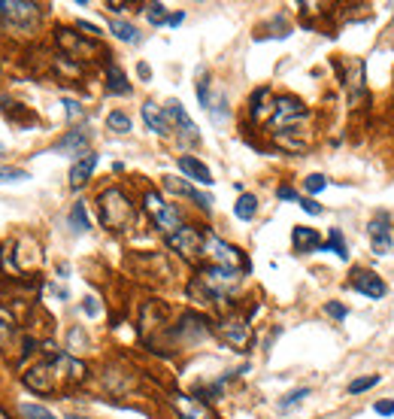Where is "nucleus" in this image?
I'll return each mask as SVG.
<instances>
[{
    "label": "nucleus",
    "instance_id": "f257e3e1",
    "mask_svg": "<svg viewBox=\"0 0 394 419\" xmlns=\"http://www.w3.org/2000/svg\"><path fill=\"white\" fill-rule=\"evenodd\" d=\"M97 204H100V222H104L109 231H125L136 216L131 198H127L122 188H106L104 195L97 198Z\"/></svg>",
    "mask_w": 394,
    "mask_h": 419
},
{
    "label": "nucleus",
    "instance_id": "f03ea898",
    "mask_svg": "<svg viewBox=\"0 0 394 419\" xmlns=\"http://www.w3.org/2000/svg\"><path fill=\"white\" fill-rule=\"evenodd\" d=\"M204 255L213 261V268H227V270H243L249 268L243 259V252L237 246L218 240L216 234H204Z\"/></svg>",
    "mask_w": 394,
    "mask_h": 419
},
{
    "label": "nucleus",
    "instance_id": "7ed1b4c3",
    "mask_svg": "<svg viewBox=\"0 0 394 419\" xmlns=\"http://www.w3.org/2000/svg\"><path fill=\"white\" fill-rule=\"evenodd\" d=\"M146 210H149V216H152V222L155 228H161L164 234H173L176 228H182V216H179V210L167 204L158 191H146Z\"/></svg>",
    "mask_w": 394,
    "mask_h": 419
},
{
    "label": "nucleus",
    "instance_id": "20e7f679",
    "mask_svg": "<svg viewBox=\"0 0 394 419\" xmlns=\"http://www.w3.org/2000/svg\"><path fill=\"white\" fill-rule=\"evenodd\" d=\"M197 286H204L206 298H225L227 291H234L240 286V270H227V268H206L200 273Z\"/></svg>",
    "mask_w": 394,
    "mask_h": 419
},
{
    "label": "nucleus",
    "instance_id": "39448f33",
    "mask_svg": "<svg viewBox=\"0 0 394 419\" xmlns=\"http://www.w3.org/2000/svg\"><path fill=\"white\" fill-rule=\"evenodd\" d=\"M167 243H170V249H176L179 255H185V259H197V255L204 252V234L191 225H182L173 234H167Z\"/></svg>",
    "mask_w": 394,
    "mask_h": 419
},
{
    "label": "nucleus",
    "instance_id": "423d86ee",
    "mask_svg": "<svg viewBox=\"0 0 394 419\" xmlns=\"http://www.w3.org/2000/svg\"><path fill=\"white\" fill-rule=\"evenodd\" d=\"M307 116V107H304V100L300 97H279L276 104H273V116H270V125L273 128H291L297 122V118H304Z\"/></svg>",
    "mask_w": 394,
    "mask_h": 419
},
{
    "label": "nucleus",
    "instance_id": "0eeeda50",
    "mask_svg": "<svg viewBox=\"0 0 394 419\" xmlns=\"http://www.w3.org/2000/svg\"><path fill=\"white\" fill-rule=\"evenodd\" d=\"M218 331H222V337L231 346H237V350H246L249 346V341H252V328H249V322L246 319H240V316H227L222 325H218Z\"/></svg>",
    "mask_w": 394,
    "mask_h": 419
},
{
    "label": "nucleus",
    "instance_id": "6e6552de",
    "mask_svg": "<svg viewBox=\"0 0 394 419\" xmlns=\"http://www.w3.org/2000/svg\"><path fill=\"white\" fill-rule=\"evenodd\" d=\"M352 289H358L361 295H367V298H382L388 291V286L382 282L379 273H373V270H352Z\"/></svg>",
    "mask_w": 394,
    "mask_h": 419
},
{
    "label": "nucleus",
    "instance_id": "1a4fd4ad",
    "mask_svg": "<svg viewBox=\"0 0 394 419\" xmlns=\"http://www.w3.org/2000/svg\"><path fill=\"white\" fill-rule=\"evenodd\" d=\"M164 113H167V118H170V122L176 125L179 131H182V137H185V140L197 143V125L188 118V113H185V109H182V104H179V100H167V107H164Z\"/></svg>",
    "mask_w": 394,
    "mask_h": 419
},
{
    "label": "nucleus",
    "instance_id": "9d476101",
    "mask_svg": "<svg viewBox=\"0 0 394 419\" xmlns=\"http://www.w3.org/2000/svg\"><path fill=\"white\" fill-rule=\"evenodd\" d=\"M3 13H6V18L15 27H31L36 22V6L34 4H24V0H6Z\"/></svg>",
    "mask_w": 394,
    "mask_h": 419
},
{
    "label": "nucleus",
    "instance_id": "9b49d317",
    "mask_svg": "<svg viewBox=\"0 0 394 419\" xmlns=\"http://www.w3.org/2000/svg\"><path fill=\"white\" fill-rule=\"evenodd\" d=\"M143 122L152 134H170V118L164 113V107H158L155 100H146L143 104Z\"/></svg>",
    "mask_w": 394,
    "mask_h": 419
},
{
    "label": "nucleus",
    "instance_id": "f8f14e48",
    "mask_svg": "<svg viewBox=\"0 0 394 419\" xmlns=\"http://www.w3.org/2000/svg\"><path fill=\"white\" fill-rule=\"evenodd\" d=\"M179 170L185 173L188 179H195V182H200V186H213V173H209V167L204 161H197L195 155H179Z\"/></svg>",
    "mask_w": 394,
    "mask_h": 419
},
{
    "label": "nucleus",
    "instance_id": "ddd939ff",
    "mask_svg": "<svg viewBox=\"0 0 394 419\" xmlns=\"http://www.w3.org/2000/svg\"><path fill=\"white\" fill-rule=\"evenodd\" d=\"M97 167V155L94 152H82V158L70 167V188H82L91 179V173Z\"/></svg>",
    "mask_w": 394,
    "mask_h": 419
},
{
    "label": "nucleus",
    "instance_id": "4468645a",
    "mask_svg": "<svg viewBox=\"0 0 394 419\" xmlns=\"http://www.w3.org/2000/svg\"><path fill=\"white\" fill-rule=\"evenodd\" d=\"M173 404H176L182 419H216L213 413H209V407L204 404V401H195L188 395H176V398H173Z\"/></svg>",
    "mask_w": 394,
    "mask_h": 419
},
{
    "label": "nucleus",
    "instance_id": "2eb2a0df",
    "mask_svg": "<svg viewBox=\"0 0 394 419\" xmlns=\"http://www.w3.org/2000/svg\"><path fill=\"white\" fill-rule=\"evenodd\" d=\"M291 243H295L297 252H309V249H322V240H318V234L313 228H304L297 225L295 231H291Z\"/></svg>",
    "mask_w": 394,
    "mask_h": 419
},
{
    "label": "nucleus",
    "instance_id": "dca6fc26",
    "mask_svg": "<svg viewBox=\"0 0 394 419\" xmlns=\"http://www.w3.org/2000/svg\"><path fill=\"white\" fill-rule=\"evenodd\" d=\"M58 43L64 46V49L76 52V55H91V52H94V43L79 40V36L73 34V31H67V27H61V31H58Z\"/></svg>",
    "mask_w": 394,
    "mask_h": 419
},
{
    "label": "nucleus",
    "instance_id": "f3484780",
    "mask_svg": "<svg viewBox=\"0 0 394 419\" xmlns=\"http://www.w3.org/2000/svg\"><path fill=\"white\" fill-rule=\"evenodd\" d=\"M106 88L113 91V95H131V82L125 79L122 67H115V64L106 67Z\"/></svg>",
    "mask_w": 394,
    "mask_h": 419
},
{
    "label": "nucleus",
    "instance_id": "a211bd4d",
    "mask_svg": "<svg viewBox=\"0 0 394 419\" xmlns=\"http://www.w3.org/2000/svg\"><path fill=\"white\" fill-rule=\"evenodd\" d=\"M85 143H88V134L85 131H70L67 137H61V140L55 143V149H58V152H79L82 155Z\"/></svg>",
    "mask_w": 394,
    "mask_h": 419
},
{
    "label": "nucleus",
    "instance_id": "6ab92c4d",
    "mask_svg": "<svg viewBox=\"0 0 394 419\" xmlns=\"http://www.w3.org/2000/svg\"><path fill=\"white\" fill-rule=\"evenodd\" d=\"M255 213H258V198H255V195H240V198H237V204H234V216L237 219L249 222Z\"/></svg>",
    "mask_w": 394,
    "mask_h": 419
},
{
    "label": "nucleus",
    "instance_id": "aec40b11",
    "mask_svg": "<svg viewBox=\"0 0 394 419\" xmlns=\"http://www.w3.org/2000/svg\"><path fill=\"white\" fill-rule=\"evenodd\" d=\"M109 31H113L118 40H125V43H136V40H140V31H136L134 25H127V22H118V18L109 22Z\"/></svg>",
    "mask_w": 394,
    "mask_h": 419
},
{
    "label": "nucleus",
    "instance_id": "412c9836",
    "mask_svg": "<svg viewBox=\"0 0 394 419\" xmlns=\"http://www.w3.org/2000/svg\"><path fill=\"white\" fill-rule=\"evenodd\" d=\"M322 249H325V252H328V249L337 252L343 261L349 259V249H346V240H343V231H340V228H331V237H328V243L322 246Z\"/></svg>",
    "mask_w": 394,
    "mask_h": 419
},
{
    "label": "nucleus",
    "instance_id": "4be33fe9",
    "mask_svg": "<svg viewBox=\"0 0 394 419\" xmlns=\"http://www.w3.org/2000/svg\"><path fill=\"white\" fill-rule=\"evenodd\" d=\"M70 228L76 234H82V231H88V228H91L88 213H85V204H73V210H70Z\"/></svg>",
    "mask_w": 394,
    "mask_h": 419
},
{
    "label": "nucleus",
    "instance_id": "5701e85b",
    "mask_svg": "<svg viewBox=\"0 0 394 419\" xmlns=\"http://www.w3.org/2000/svg\"><path fill=\"white\" fill-rule=\"evenodd\" d=\"M106 128L109 131H115V134H127L134 125H131V116H125L122 109H115V113L106 116Z\"/></svg>",
    "mask_w": 394,
    "mask_h": 419
},
{
    "label": "nucleus",
    "instance_id": "b1692460",
    "mask_svg": "<svg viewBox=\"0 0 394 419\" xmlns=\"http://www.w3.org/2000/svg\"><path fill=\"white\" fill-rule=\"evenodd\" d=\"M377 383H379V373H370V377H358V380H352V383H349V395H361V392L373 389Z\"/></svg>",
    "mask_w": 394,
    "mask_h": 419
},
{
    "label": "nucleus",
    "instance_id": "393cba45",
    "mask_svg": "<svg viewBox=\"0 0 394 419\" xmlns=\"http://www.w3.org/2000/svg\"><path fill=\"white\" fill-rule=\"evenodd\" d=\"M146 18L152 25H164L167 22V9H164V4H146Z\"/></svg>",
    "mask_w": 394,
    "mask_h": 419
},
{
    "label": "nucleus",
    "instance_id": "a878e982",
    "mask_svg": "<svg viewBox=\"0 0 394 419\" xmlns=\"http://www.w3.org/2000/svg\"><path fill=\"white\" fill-rule=\"evenodd\" d=\"M304 188L309 191V195H318V191L328 188V179L322 177V173H309V177L304 179Z\"/></svg>",
    "mask_w": 394,
    "mask_h": 419
},
{
    "label": "nucleus",
    "instance_id": "bb28decb",
    "mask_svg": "<svg viewBox=\"0 0 394 419\" xmlns=\"http://www.w3.org/2000/svg\"><path fill=\"white\" fill-rule=\"evenodd\" d=\"M307 395H309V389H295V392H288V395L279 401V407H282V410H291L295 404H300V401H304Z\"/></svg>",
    "mask_w": 394,
    "mask_h": 419
},
{
    "label": "nucleus",
    "instance_id": "cd10ccee",
    "mask_svg": "<svg viewBox=\"0 0 394 419\" xmlns=\"http://www.w3.org/2000/svg\"><path fill=\"white\" fill-rule=\"evenodd\" d=\"M22 413H24V419H55L49 410L40 404H22Z\"/></svg>",
    "mask_w": 394,
    "mask_h": 419
},
{
    "label": "nucleus",
    "instance_id": "c85d7f7f",
    "mask_svg": "<svg viewBox=\"0 0 394 419\" xmlns=\"http://www.w3.org/2000/svg\"><path fill=\"white\" fill-rule=\"evenodd\" d=\"M13 325H15L13 313H9V310H3V307H0V341H3L6 334H13Z\"/></svg>",
    "mask_w": 394,
    "mask_h": 419
},
{
    "label": "nucleus",
    "instance_id": "c756f323",
    "mask_svg": "<svg viewBox=\"0 0 394 419\" xmlns=\"http://www.w3.org/2000/svg\"><path fill=\"white\" fill-rule=\"evenodd\" d=\"M373 252H377V255H388L391 252V234L373 237Z\"/></svg>",
    "mask_w": 394,
    "mask_h": 419
},
{
    "label": "nucleus",
    "instance_id": "7c9ffc66",
    "mask_svg": "<svg viewBox=\"0 0 394 419\" xmlns=\"http://www.w3.org/2000/svg\"><path fill=\"white\" fill-rule=\"evenodd\" d=\"M13 179H27V170H22V167H0V182H13Z\"/></svg>",
    "mask_w": 394,
    "mask_h": 419
},
{
    "label": "nucleus",
    "instance_id": "2f4dec72",
    "mask_svg": "<svg viewBox=\"0 0 394 419\" xmlns=\"http://www.w3.org/2000/svg\"><path fill=\"white\" fill-rule=\"evenodd\" d=\"M197 100H200V107L209 109V82H206V76L197 79Z\"/></svg>",
    "mask_w": 394,
    "mask_h": 419
},
{
    "label": "nucleus",
    "instance_id": "473e14b6",
    "mask_svg": "<svg viewBox=\"0 0 394 419\" xmlns=\"http://www.w3.org/2000/svg\"><path fill=\"white\" fill-rule=\"evenodd\" d=\"M64 107H67V118H70V122H76V118H85V109H82L76 100H64Z\"/></svg>",
    "mask_w": 394,
    "mask_h": 419
},
{
    "label": "nucleus",
    "instance_id": "72a5a7b5",
    "mask_svg": "<svg viewBox=\"0 0 394 419\" xmlns=\"http://www.w3.org/2000/svg\"><path fill=\"white\" fill-rule=\"evenodd\" d=\"M325 313L334 316V319H346V313H349V310H346L343 304H337V301H328V304H325Z\"/></svg>",
    "mask_w": 394,
    "mask_h": 419
},
{
    "label": "nucleus",
    "instance_id": "f704fd0d",
    "mask_svg": "<svg viewBox=\"0 0 394 419\" xmlns=\"http://www.w3.org/2000/svg\"><path fill=\"white\" fill-rule=\"evenodd\" d=\"M373 410H377L379 416H394V401H377Z\"/></svg>",
    "mask_w": 394,
    "mask_h": 419
},
{
    "label": "nucleus",
    "instance_id": "c9c22d12",
    "mask_svg": "<svg viewBox=\"0 0 394 419\" xmlns=\"http://www.w3.org/2000/svg\"><path fill=\"white\" fill-rule=\"evenodd\" d=\"M297 204H300V207H304V210H307V213H309V216H318V213H322V207H318V204H316V200H309V198H300V200H297Z\"/></svg>",
    "mask_w": 394,
    "mask_h": 419
},
{
    "label": "nucleus",
    "instance_id": "e433bc0d",
    "mask_svg": "<svg viewBox=\"0 0 394 419\" xmlns=\"http://www.w3.org/2000/svg\"><path fill=\"white\" fill-rule=\"evenodd\" d=\"M82 307H85V313H88V316H97V313H100V304H97V298H94V295H88Z\"/></svg>",
    "mask_w": 394,
    "mask_h": 419
},
{
    "label": "nucleus",
    "instance_id": "4c0bfd02",
    "mask_svg": "<svg viewBox=\"0 0 394 419\" xmlns=\"http://www.w3.org/2000/svg\"><path fill=\"white\" fill-rule=\"evenodd\" d=\"M276 195H279L282 200H300V198H297V191H295V188H288V186H279Z\"/></svg>",
    "mask_w": 394,
    "mask_h": 419
},
{
    "label": "nucleus",
    "instance_id": "58836bf2",
    "mask_svg": "<svg viewBox=\"0 0 394 419\" xmlns=\"http://www.w3.org/2000/svg\"><path fill=\"white\" fill-rule=\"evenodd\" d=\"M79 31H85L88 36H100V27L91 25V22H79Z\"/></svg>",
    "mask_w": 394,
    "mask_h": 419
},
{
    "label": "nucleus",
    "instance_id": "ea45409f",
    "mask_svg": "<svg viewBox=\"0 0 394 419\" xmlns=\"http://www.w3.org/2000/svg\"><path fill=\"white\" fill-rule=\"evenodd\" d=\"M182 22H185V15H182V13H173V15L167 18V25H170V27H179Z\"/></svg>",
    "mask_w": 394,
    "mask_h": 419
},
{
    "label": "nucleus",
    "instance_id": "a19ab883",
    "mask_svg": "<svg viewBox=\"0 0 394 419\" xmlns=\"http://www.w3.org/2000/svg\"><path fill=\"white\" fill-rule=\"evenodd\" d=\"M136 73H140L143 79H149L152 76V70H149V64H140V67H136Z\"/></svg>",
    "mask_w": 394,
    "mask_h": 419
},
{
    "label": "nucleus",
    "instance_id": "79ce46f5",
    "mask_svg": "<svg viewBox=\"0 0 394 419\" xmlns=\"http://www.w3.org/2000/svg\"><path fill=\"white\" fill-rule=\"evenodd\" d=\"M70 419H82V416H70Z\"/></svg>",
    "mask_w": 394,
    "mask_h": 419
}]
</instances>
